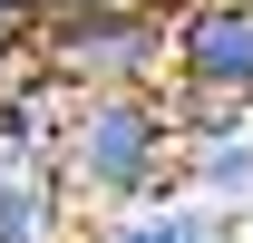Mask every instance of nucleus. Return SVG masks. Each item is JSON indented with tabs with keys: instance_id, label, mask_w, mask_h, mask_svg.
I'll return each mask as SVG.
<instances>
[{
	"instance_id": "obj_2",
	"label": "nucleus",
	"mask_w": 253,
	"mask_h": 243,
	"mask_svg": "<svg viewBox=\"0 0 253 243\" xmlns=\"http://www.w3.org/2000/svg\"><path fill=\"white\" fill-rule=\"evenodd\" d=\"M30 59L49 68L68 97L78 88H156L166 10L156 0H126V10H49V20H30Z\"/></svg>"
},
{
	"instance_id": "obj_6",
	"label": "nucleus",
	"mask_w": 253,
	"mask_h": 243,
	"mask_svg": "<svg viewBox=\"0 0 253 243\" xmlns=\"http://www.w3.org/2000/svg\"><path fill=\"white\" fill-rule=\"evenodd\" d=\"M185 185H195V195H214V204H253V126L185 146Z\"/></svg>"
},
{
	"instance_id": "obj_5",
	"label": "nucleus",
	"mask_w": 253,
	"mask_h": 243,
	"mask_svg": "<svg viewBox=\"0 0 253 243\" xmlns=\"http://www.w3.org/2000/svg\"><path fill=\"white\" fill-rule=\"evenodd\" d=\"M68 204L78 195L49 156H0V243H59Z\"/></svg>"
},
{
	"instance_id": "obj_3",
	"label": "nucleus",
	"mask_w": 253,
	"mask_h": 243,
	"mask_svg": "<svg viewBox=\"0 0 253 243\" xmlns=\"http://www.w3.org/2000/svg\"><path fill=\"white\" fill-rule=\"evenodd\" d=\"M166 68L185 88L253 97V0H175L166 10Z\"/></svg>"
},
{
	"instance_id": "obj_4",
	"label": "nucleus",
	"mask_w": 253,
	"mask_h": 243,
	"mask_svg": "<svg viewBox=\"0 0 253 243\" xmlns=\"http://www.w3.org/2000/svg\"><path fill=\"white\" fill-rule=\"evenodd\" d=\"M88 243H234V204H214V195H195V185L175 175V185H156V195L107 204Z\"/></svg>"
},
{
	"instance_id": "obj_7",
	"label": "nucleus",
	"mask_w": 253,
	"mask_h": 243,
	"mask_svg": "<svg viewBox=\"0 0 253 243\" xmlns=\"http://www.w3.org/2000/svg\"><path fill=\"white\" fill-rule=\"evenodd\" d=\"M30 68V0H0V78Z\"/></svg>"
},
{
	"instance_id": "obj_1",
	"label": "nucleus",
	"mask_w": 253,
	"mask_h": 243,
	"mask_svg": "<svg viewBox=\"0 0 253 243\" xmlns=\"http://www.w3.org/2000/svg\"><path fill=\"white\" fill-rule=\"evenodd\" d=\"M59 175L78 204H126V195H156V185L185 175V136H175V107L166 88H78L59 126Z\"/></svg>"
}]
</instances>
